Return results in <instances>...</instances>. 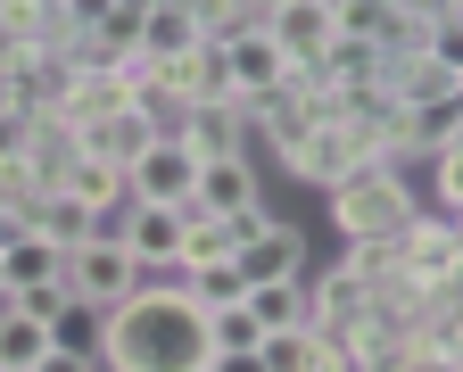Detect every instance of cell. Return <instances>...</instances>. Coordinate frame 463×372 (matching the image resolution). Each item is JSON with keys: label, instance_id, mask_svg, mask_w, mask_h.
<instances>
[{"label": "cell", "instance_id": "f546056e", "mask_svg": "<svg viewBox=\"0 0 463 372\" xmlns=\"http://www.w3.org/2000/svg\"><path fill=\"white\" fill-rule=\"evenodd\" d=\"M207 372H265V348H223L207 356Z\"/></svg>", "mask_w": 463, "mask_h": 372}, {"label": "cell", "instance_id": "ba28073f", "mask_svg": "<svg viewBox=\"0 0 463 372\" xmlns=\"http://www.w3.org/2000/svg\"><path fill=\"white\" fill-rule=\"evenodd\" d=\"M149 83H157L165 100H183V108H199V100H232V75H223V42L207 33V42H191L183 58H149Z\"/></svg>", "mask_w": 463, "mask_h": 372}, {"label": "cell", "instance_id": "5b68a950", "mask_svg": "<svg viewBox=\"0 0 463 372\" xmlns=\"http://www.w3.org/2000/svg\"><path fill=\"white\" fill-rule=\"evenodd\" d=\"M223 75H232V100H273L289 75H298V67H289V50L249 17L241 33H223Z\"/></svg>", "mask_w": 463, "mask_h": 372}, {"label": "cell", "instance_id": "ac0fdd59", "mask_svg": "<svg viewBox=\"0 0 463 372\" xmlns=\"http://www.w3.org/2000/svg\"><path fill=\"white\" fill-rule=\"evenodd\" d=\"M249 315H257V331H298L307 323V281H249Z\"/></svg>", "mask_w": 463, "mask_h": 372}, {"label": "cell", "instance_id": "8fae6325", "mask_svg": "<svg viewBox=\"0 0 463 372\" xmlns=\"http://www.w3.org/2000/svg\"><path fill=\"white\" fill-rule=\"evenodd\" d=\"M257 25L289 50V67H307V58H323V42L339 33V9H331V0H281V9L257 17Z\"/></svg>", "mask_w": 463, "mask_h": 372}, {"label": "cell", "instance_id": "5bb4252c", "mask_svg": "<svg viewBox=\"0 0 463 372\" xmlns=\"http://www.w3.org/2000/svg\"><path fill=\"white\" fill-rule=\"evenodd\" d=\"M50 273H67V248H58L50 232H17V240H0V281L25 290V281H50Z\"/></svg>", "mask_w": 463, "mask_h": 372}, {"label": "cell", "instance_id": "3957f363", "mask_svg": "<svg viewBox=\"0 0 463 372\" xmlns=\"http://www.w3.org/2000/svg\"><path fill=\"white\" fill-rule=\"evenodd\" d=\"M67 281H75V298H91V306H125L141 281H149V265L133 257L125 240H116L108 224L91 232V240H75L67 248Z\"/></svg>", "mask_w": 463, "mask_h": 372}, {"label": "cell", "instance_id": "1f68e13d", "mask_svg": "<svg viewBox=\"0 0 463 372\" xmlns=\"http://www.w3.org/2000/svg\"><path fill=\"white\" fill-rule=\"evenodd\" d=\"M273 9H281V0H249V17H273Z\"/></svg>", "mask_w": 463, "mask_h": 372}, {"label": "cell", "instance_id": "d6986e66", "mask_svg": "<svg viewBox=\"0 0 463 372\" xmlns=\"http://www.w3.org/2000/svg\"><path fill=\"white\" fill-rule=\"evenodd\" d=\"M42 348H50V331L33 315H17V298H9V306H0V372H33Z\"/></svg>", "mask_w": 463, "mask_h": 372}, {"label": "cell", "instance_id": "9c48e42d", "mask_svg": "<svg viewBox=\"0 0 463 372\" xmlns=\"http://www.w3.org/2000/svg\"><path fill=\"white\" fill-rule=\"evenodd\" d=\"M232 265H241V281H307V232L298 224H265L257 240L232 248Z\"/></svg>", "mask_w": 463, "mask_h": 372}, {"label": "cell", "instance_id": "ffe728a7", "mask_svg": "<svg viewBox=\"0 0 463 372\" xmlns=\"http://www.w3.org/2000/svg\"><path fill=\"white\" fill-rule=\"evenodd\" d=\"M50 339H58V348H75V356H99V339H108V306L67 298V315L50 323Z\"/></svg>", "mask_w": 463, "mask_h": 372}, {"label": "cell", "instance_id": "7c38bea8", "mask_svg": "<svg viewBox=\"0 0 463 372\" xmlns=\"http://www.w3.org/2000/svg\"><path fill=\"white\" fill-rule=\"evenodd\" d=\"M58 191L83 199V207H99V215H116V207H133V166H116V157L83 149V157L67 166V182H58Z\"/></svg>", "mask_w": 463, "mask_h": 372}, {"label": "cell", "instance_id": "44dd1931", "mask_svg": "<svg viewBox=\"0 0 463 372\" xmlns=\"http://www.w3.org/2000/svg\"><path fill=\"white\" fill-rule=\"evenodd\" d=\"M183 290L207 306V315H215V306H241V298H249V281H241V265H232V257H223V265H183Z\"/></svg>", "mask_w": 463, "mask_h": 372}, {"label": "cell", "instance_id": "d590c367", "mask_svg": "<svg viewBox=\"0 0 463 372\" xmlns=\"http://www.w3.org/2000/svg\"><path fill=\"white\" fill-rule=\"evenodd\" d=\"M0 298H9V281H0Z\"/></svg>", "mask_w": 463, "mask_h": 372}, {"label": "cell", "instance_id": "8d00e7d4", "mask_svg": "<svg viewBox=\"0 0 463 372\" xmlns=\"http://www.w3.org/2000/svg\"><path fill=\"white\" fill-rule=\"evenodd\" d=\"M455 83H463V75H455Z\"/></svg>", "mask_w": 463, "mask_h": 372}, {"label": "cell", "instance_id": "d6a6232c", "mask_svg": "<svg viewBox=\"0 0 463 372\" xmlns=\"http://www.w3.org/2000/svg\"><path fill=\"white\" fill-rule=\"evenodd\" d=\"M0 108H17V100H9V67H0Z\"/></svg>", "mask_w": 463, "mask_h": 372}, {"label": "cell", "instance_id": "8992f818", "mask_svg": "<svg viewBox=\"0 0 463 372\" xmlns=\"http://www.w3.org/2000/svg\"><path fill=\"white\" fill-rule=\"evenodd\" d=\"M381 100L389 108H447V100H463V83L439 50H389L381 58Z\"/></svg>", "mask_w": 463, "mask_h": 372}, {"label": "cell", "instance_id": "d4e9b609", "mask_svg": "<svg viewBox=\"0 0 463 372\" xmlns=\"http://www.w3.org/2000/svg\"><path fill=\"white\" fill-rule=\"evenodd\" d=\"M9 298H17V315H33V323L50 331L58 315H67V298H75V281H67V273H50V281H25V290H9Z\"/></svg>", "mask_w": 463, "mask_h": 372}, {"label": "cell", "instance_id": "83f0119b", "mask_svg": "<svg viewBox=\"0 0 463 372\" xmlns=\"http://www.w3.org/2000/svg\"><path fill=\"white\" fill-rule=\"evenodd\" d=\"M33 133H42V116L0 108V157H33Z\"/></svg>", "mask_w": 463, "mask_h": 372}, {"label": "cell", "instance_id": "836d02e7", "mask_svg": "<svg viewBox=\"0 0 463 372\" xmlns=\"http://www.w3.org/2000/svg\"><path fill=\"white\" fill-rule=\"evenodd\" d=\"M42 9H67V0H42Z\"/></svg>", "mask_w": 463, "mask_h": 372}, {"label": "cell", "instance_id": "30bf717a", "mask_svg": "<svg viewBox=\"0 0 463 372\" xmlns=\"http://www.w3.org/2000/svg\"><path fill=\"white\" fill-rule=\"evenodd\" d=\"M241 207H257V166H249V149L199 157V191H191L183 215H241Z\"/></svg>", "mask_w": 463, "mask_h": 372}, {"label": "cell", "instance_id": "4fadbf2b", "mask_svg": "<svg viewBox=\"0 0 463 372\" xmlns=\"http://www.w3.org/2000/svg\"><path fill=\"white\" fill-rule=\"evenodd\" d=\"M183 141H191L199 157L249 149V108H241V100H199V108H183Z\"/></svg>", "mask_w": 463, "mask_h": 372}, {"label": "cell", "instance_id": "e575fe53", "mask_svg": "<svg viewBox=\"0 0 463 372\" xmlns=\"http://www.w3.org/2000/svg\"><path fill=\"white\" fill-rule=\"evenodd\" d=\"M125 9H149V0H125Z\"/></svg>", "mask_w": 463, "mask_h": 372}, {"label": "cell", "instance_id": "6da1fadb", "mask_svg": "<svg viewBox=\"0 0 463 372\" xmlns=\"http://www.w3.org/2000/svg\"><path fill=\"white\" fill-rule=\"evenodd\" d=\"M207 356H215L207 306L183 290V273H149L125 306H108V339H99L108 372H207Z\"/></svg>", "mask_w": 463, "mask_h": 372}, {"label": "cell", "instance_id": "7a4b0ae2", "mask_svg": "<svg viewBox=\"0 0 463 372\" xmlns=\"http://www.w3.org/2000/svg\"><path fill=\"white\" fill-rule=\"evenodd\" d=\"M414 191H405V166L397 157H364L347 182H331V224L347 240H405V224H414Z\"/></svg>", "mask_w": 463, "mask_h": 372}, {"label": "cell", "instance_id": "cb8c5ba5", "mask_svg": "<svg viewBox=\"0 0 463 372\" xmlns=\"http://www.w3.org/2000/svg\"><path fill=\"white\" fill-rule=\"evenodd\" d=\"M232 248H241V240H232L223 215H191V232H183V265H223Z\"/></svg>", "mask_w": 463, "mask_h": 372}, {"label": "cell", "instance_id": "603a6c76", "mask_svg": "<svg viewBox=\"0 0 463 372\" xmlns=\"http://www.w3.org/2000/svg\"><path fill=\"white\" fill-rule=\"evenodd\" d=\"M141 17H149V9H125V0H116V9L91 25V50H99V58H133V50H141Z\"/></svg>", "mask_w": 463, "mask_h": 372}, {"label": "cell", "instance_id": "4316f807", "mask_svg": "<svg viewBox=\"0 0 463 372\" xmlns=\"http://www.w3.org/2000/svg\"><path fill=\"white\" fill-rule=\"evenodd\" d=\"M207 339H215V356H223V348H265V331H257V315H249V298H241V306H215V315H207Z\"/></svg>", "mask_w": 463, "mask_h": 372}, {"label": "cell", "instance_id": "52a82bcc", "mask_svg": "<svg viewBox=\"0 0 463 372\" xmlns=\"http://www.w3.org/2000/svg\"><path fill=\"white\" fill-rule=\"evenodd\" d=\"M199 191V149L183 133H157L141 157H133V199H157V207H191Z\"/></svg>", "mask_w": 463, "mask_h": 372}, {"label": "cell", "instance_id": "277c9868", "mask_svg": "<svg viewBox=\"0 0 463 372\" xmlns=\"http://www.w3.org/2000/svg\"><path fill=\"white\" fill-rule=\"evenodd\" d=\"M108 232L133 248V257L149 265V273H183V232H191V215L183 207H157V199H133V207H116L108 215Z\"/></svg>", "mask_w": 463, "mask_h": 372}, {"label": "cell", "instance_id": "f1b7e54d", "mask_svg": "<svg viewBox=\"0 0 463 372\" xmlns=\"http://www.w3.org/2000/svg\"><path fill=\"white\" fill-rule=\"evenodd\" d=\"M33 372H99V356H75V348H58V339H50Z\"/></svg>", "mask_w": 463, "mask_h": 372}, {"label": "cell", "instance_id": "9a60e30c", "mask_svg": "<svg viewBox=\"0 0 463 372\" xmlns=\"http://www.w3.org/2000/svg\"><path fill=\"white\" fill-rule=\"evenodd\" d=\"M149 141H157V116H149V108H116V116L83 124V149H99V157H116V166H133Z\"/></svg>", "mask_w": 463, "mask_h": 372}, {"label": "cell", "instance_id": "484cf974", "mask_svg": "<svg viewBox=\"0 0 463 372\" xmlns=\"http://www.w3.org/2000/svg\"><path fill=\"white\" fill-rule=\"evenodd\" d=\"M430 199H439V207H447V215H455V207H463V133H455V141H439V149H430Z\"/></svg>", "mask_w": 463, "mask_h": 372}, {"label": "cell", "instance_id": "2e32d148", "mask_svg": "<svg viewBox=\"0 0 463 372\" xmlns=\"http://www.w3.org/2000/svg\"><path fill=\"white\" fill-rule=\"evenodd\" d=\"M191 42H207V33H199V17L183 9V0H149V17H141V58H183Z\"/></svg>", "mask_w": 463, "mask_h": 372}, {"label": "cell", "instance_id": "7402d4cb", "mask_svg": "<svg viewBox=\"0 0 463 372\" xmlns=\"http://www.w3.org/2000/svg\"><path fill=\"white\" fill-rule=\"evenodd\" d=\"M323 364V339L298 323V331H265V372H315Z\"/></svg>", "mask_w": 463, "mask_h": 372}, {"label": "cell", "instance_id": "4dcf8cb0", "mask_svg": "<svg viewBox=\"0 0 463 372\" xmlns=\"http://www.w3.org/2000/svg\"><path fill=\"white\" fill-rule=\"evenodd\" d=\"M108 9H116V0H67V17H75V25H83V33H91V25H99V17H108Z\"/></svg>", "mask_w": 463, "mask_h": 372}, {"label": "cell", "instance_id": "e0dca14e", "mask_svg": "<svg viewBox=\"0 0 463 372\" xmlns=\"http://www.w3.org/2000/svg\"><path fill=\"white\" fill-rule=\"evenodd\" d=\"M25 224H33V232H50L58 248H75V240H91V232H99L108 215H99V207H83V199H67V191H42Z\"/></svg>", "mask_w": 463, "mask_h": 372}]
</instances>
